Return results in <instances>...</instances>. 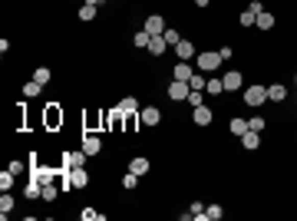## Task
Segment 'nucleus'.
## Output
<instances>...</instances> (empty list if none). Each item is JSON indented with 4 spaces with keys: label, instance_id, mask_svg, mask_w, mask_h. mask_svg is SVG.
Here are the masks:
<instances>
[{
    "label": "nucleus",
    "instance_id": "nucleus-1",
    "mask_svg": "<svg viewBox=\"0 0 297 221\" xmlns=\"http://www.w3.org/2000/svg\"><path fill=\"white\" fill-rule=\"evenodd\" d=\"M218 66H221V53H218V50H205V53H198V57H195V70L205 73V76L215 73Z\"/></svg>",
    "mask_w": 297,
    "mask_h": 221
},
{
    "label": "nucleus",
    "instance_id": "nucleus-2",
    "mask_svg": "<svg viewBox=\"0 0 297 221\" xmlns=\"http://www.w3.org/2000/svg\"><path fill=\"white\" fill-rule=\"evenodd\" d=\"M244 106H251V109L267 106V86H261V82H251V86H244Z\"/></svg>",
    "mask_w": 297,
    "mask_h": 221
},
{
    "label": "nucleus",
    "instance_id": "nucleus-3",
    "mask_svg": "<svg viewBox=\"0 0 297 221\" xmlns=\"http://www.w3.org/2000/svg\"><path fill=\"white\" fill-rule=\"evenodd\" d=\"M188 93H192V86H188L185 79H172V82L165 86V96H168L172 102H185V99H188Z\"/></svg>",
    "mask_w": 297,
    "mask_h": 221
},
{
    "label": "nucleus",
    "instance_id": "nucleus-4",
    "mask_svg": "<svg viewBox=\"0 0 297 221\" xmlns=\"http://www.w3.org/2000/svg\"><path fill=\"white\" fill-rule=\"evenodd\" d=\"M211 119H215V109H211V106H205V102L192 109V122H195L198 129H208V126H211Z\"/></svg>",
    "mask_w": 297,
    "mask_h": 221
},
{
    "label": "nucleus",
    "instance_id": "nucleus-5",
    "mask_svg": "<svg viewBox=\"0 0 297 221\" xmlns=\"http://www.w3.org/2000/svg\"><path fill=\"white\" fill-rule=\"evenodd\" d=\"M139 122H142L145 129H155L162 122V109L159 106H142L139 109Z\"/></svg>",
    "mask_w": 297,
    "mask_h": 221
},
{
    "label": "nucleus",
    "instance_id": "nucleus-6",
    "mask_svg": "<svg viewBox=\"0 0 297 221\" xmlns=\"http://www.w3.org/2000/svg\"><path fill=\"white\" fill-rule=\"evenodd\" d=\"M80 149L86 152L89 158H96L99 152H103V139H99L96 132H83V142H80Z\"/></svg>",
    "mask_w": 297,
    "mask_h": 221
},
{
    "label": "nucleus",
    "instance_id": "nucleus-7",
    "mask_svg": "<svg viewBox=\"0 0 297 221\" xmlns=\"http://www.w3.org/2000/svg\"><path fill=\"white\" fill-rule=\"evenodd\" d=\"M165 17H162V13H148L145 17V23H142V30L145 33H152V37H162V33H165Z\"/></svg>",
    "mask_w": 297,
    "mask_h": 221
},
{
    "label": "nucleus",
    "instance_id": "nucleus-8",
    "mask_svg": "<svg viewBox=\"0 0 297 221\" xmlns=\"http://www.w3.org/2000/svg\"><path fill=\"white\" fill-rule=\"evenodd\" d=\"M221 82H225V93H238V89H244V73L241 70H228L221 76Z\"/></svg>",
    "mask_w": 297,
    "mask_h": 221
},
{
    "label": "nucleus",
    "instance_id": "nucleus-9",
    "mask_svg": "<svg viewBox=\"0 0 297 221\" xmlns=\"http://www.w3.org/2000/svg\"><path fill=\"white\" fill-rule=\"evenodd\" d=\"M172 50H175V60H185V63H192V60L198 57V50H195V43H192V40H179V43H175Z\"/></svg>",
    "mask_w": 297,
    "mask_h": 221
},
{
    "label": "nucleus",
    "instance_id": "nucleus-10",
    "mask_svg": "<svg viewBox=\"0 0 297 221\" xmlns=\"http://www.w3.org/2000/svg\"><path fill=\"white\" fill-rule=\"evenodd\" d=\"M129 172H136V175L142 178V175H148V172H152V162H148L145 155H136V158H129Z\"/></svg>",
    "mask_w": 297,
    "mask_h": 221
},
{
    "label": "nucleus",
    "instance_id": "nucleus-11",
    "mask_svg": "<svg viewBox=\"0 0 297 221\" xmlns=\"http://www.w3.org/2000/svg\"><path fill=\"white\" fill-rule=\"evenodd\" d=\"M192 76H195V70H192V63H185V60H179V63H175L172 66V79H192Z\"/></svg>",
    "mask_w": 297,
    "mask_h": 221
},
{
    "label": "nucleus",
    "instance_id": "nucleus-12",
    "mask_svg": "<svg viewBox=\"0 0 297 221\" xmlns=\"http://www.w3.org/2000/svg\"><path fill=\"white\" fill-rule=\"evenodd\" d=\"M287 99V86L284 82H271L267 86V102H284Z\"/></svg>",
    "mask_w": 297,
    "mask_h": 221
},
{
    "label": "nucleus",
    "instance_id": "nucleus-13",
    "mask_svg": "<svg viewBox=\"0 0 297 221\" xmlns=\"http://www.w3.org/2000/svg\"><path fill=\"white\" fill-rule=\"evenodd\" d=\"M63 122V109H60V102H50L46 106V126L50 129H56Z\"/></svg>",
    "mask_w": 297,
    "mask_h": 221
},
{
    "label": "nucleus",
    "instance_id": "nucleus-14",
    "mask_svg": "<svg viewBox=\"0 0 297 221\" xmlns=\"http://www.w3.org/2000/svg\"><path fill=\"white\" fill-rule=\"evenodd\" d=\"M241 149L258 152V149H261V132H251V129H247V132L241 135Z\"/></svg>",
    "mask_w": 297,
    "mask_h": 221
},
{
    "label": "nucleus",
    "instance_id": "nucleus-15",
    "mask_svg": "<svg viewBox=\"0 0 297 221\" xmlns=\"http://www.w3.org/2000/svg\"><path fill=\"white\" fill-rule=\"evenodd\" d=\"M228 132L241 139V135L247 132V119H241V116H231V119H228Z\"/></svg>",
    "mask_w": 297,
    "mask_h": 221
},
{
    "label": "nucleus",
    "instance_id": "nucleus-16",
    "mask_svg": "<svg viewBox=\"0 0 297 221\" xmlns=\"http://www.w3.org/2000/svg\"><path fill=\"white\" fill-rule=\"evenodd\" d=\"M119 109H122L126 116H132V113H139V109H142V102H139L136 96H122V99H119Z\"/></svg>",
    "mask_w": 297,
    "mask_h": 221
},
{
    "label": "nucleus",
    "instance_id": "nucleus-17",
    "mask_svg": "<svg viewBox=\"0 0 297 221\" xmlns=\"http://www.w3.org/2000/svg\"><path fill=\"white\" fill-rule=\"evenodd\" d=\"M76 17H80L83 23H93V20L99 17V7H93V4H83L80 10H76Z\"/></svg>",
    "mask_w": 297,
    "mask_h": 221
},
{
    "label": "nucleus",
    "instance_id": "nucleus-18",
    "mask_svg": "<svg viewBox=\"0 0 297 221\" xmlns=\"http://www.w3.org/2000/svg\"><path fill=\"white\" fill-rule=\"evenodd\" d=\"M13 205H17V202H13V195H10V191H4V195H0V218H10V211H13Z\"/></svg>",
    "mask_w": 297,
    "mask_h": 221
},
{
    "label": "nucleus",
    "instance_id": "nucleus-19",
    "mask_svg": "<svg viewBox=\"0 0 297 221\" xmlns=\"http://www.w3.org/2000/svg\"><path fill=\"white\" fill-rule=\"evenodd\" d=\"M165 50H168L165 37H152V43H148V57H162Z\"/></svg>",
    "mask_w": 297,
    "mask_h": 221
},
{
    "label": "nucleus",
    "instance_id": "nucleus-20",
    "mask_svg": "<svg viewBox=\"0 0 297 221\" xmlns=\"http://www.w3.org/2000/svg\"><path fill=\"white\" fill-rule=\"evenodd\" d=\"M13 185H17V175H13L10 169H4V172H0V191H10Z\"/></svg>",
    "mask_w": 297,
    "mask_h": 221
},
{
    "label": "nucleus",
    "instance_id": "nucleus-21",
    "mask_svg": "<svg viewBox=\"0 0 297 221\" xmlns=\"http://www.w3.org/2000/svg\"><path fill=\"white\" fill-rule=\"evenodd\" d=\"M254 26H258V30H271V26H274V13L261 10V13H258V20H254Z\"/></svg>",
    "mask_w": 297,
    "mask_h": 221
},
{
    "label": "nucleus",
    "instance_id": "nucleus-22",
    "mask_svg": "<svg viewBox=\"0 0 297 221\" xmlns=\"http://www.w3.org/2000/svg\"><path fill=\"white\" fill-rule=\"evenodd\" d=\"M205 93H208V96H221V93H225L221 76H215V79H208V82H205Z\"/></svg>",
    "mask_w": 297,
    "mask_h": 221
},
{
    "label": "nucleus",
    "instance_id": "nucleus-23",
    "mask_svg": "<svg viewBox=\"0 0 297 221\" xmlns=\"http://www.w3.org/2000/svg\"><path fill=\"white\" fill-rule=\"evenodd\" d=\"M40 89H43V82H37V79L23 82V99H37V96H40Z\"/></svg>",
    "mask_w": 297,
    "mask_h": 221
},
{
    "label": "nucleus",
    "instance_id": "nucleus-24",
    "mask_svg": "<svg viewBox=\"0 0 297 221\" xmlns=\"http://www.w3.org/2000/svg\"><path fill=\"white\" fill-rule=\"evenodd\" d=\"M132 43H136V50H148V43H152V33H145V30H139L136 37H132Z\"/></svg>",
    "mask_w": 297,
    "mask_h": 221
},
{
    "label": "nucleus",
    "instance_id": "nucleus-25",
    "mask_svg": "<svg viewBox=\"0 0 297 221\" xmlns=\"http://www.w3.org/2000/svg\"><path fill=\"white\" fill-rule=\"evenodd\" d=\"M56 195H60V185H53V182H43V202H56Z\"/></svg>",
    "mask_w": 297,
    "mask_h": 221
},
{
    "label": "nucleus",
    "instance_id": "nucleus-26",
    "mask_svg": "<svg viewBox=\"0 0 297 221\" xmlns=\"http://www.w3.org/2000/svg\"><path fill=\"white\" fill-rule=\"evenodd\" d=\"M247 129H251V132H264L267 119H264V116H251V119H247Z\"/></svg>",
    "mask_w": 297,
    "mask_h": 221
},
{
    "label": "nucleus",
    "instance_id": "nucleus-27",
    "mask_svg": "<svg viewBox=\"0 0 297 221\" xmlns=\"http://www.w3.org/2000/svg\"><path fill=\"white\" fill-rule=\"evenodd\" d=\"M80 218L83 221H106L103 211H96V208H80Z\"/></svg>",
    "mask_w": 297,
    "mask_h": 221
},
{
    "label": "nucleus",
    "instance_id": "nucleus-28",
    "mask_svg": "<svg viewBox=\"0 0 297 221\" xmlns=\"http://www.w3.org/2000/svg\"><path fill=\"white\" fill-rule=\"evenodd\" d=\"M254 20H258V10H251V7H247V10H241L238 23H241V26H254Z\"/></svg>",
    "mask_w": 297,
    "mask_h": 221
},
{
    "label": "nucleus",
    "instance_id": "nucleus-29",
    "mask_svg": "<svg viewBox=\"0 0 297 221\" xmlns=\"http://www.w3.org/2000/svg\"><path fill=\"white\" fill-rule=\"evenodd\" d=\"M205 82H208V76L195 70V76H192V79H188V86H192V89H198V93H205Z\"/></svg>",
    "mask_w": 297,
    "mask_h": 221
},
{
    "label": "nucleus",
    "instance_id": "nucleus-30",
    "mask_svg": "<svg viewBox=\"0 0 297 221\" xmlns=\"http://www.w3.org/2000/svg\"><path fill=\"white\" fill-rule=\"evenodd\" d=\"M33 79H37V82H43V86H46V82L53 79V73H50V66H37V70H33Z\"/></svg>",
    "mask_w": 297,
    "mask_h": 221
},
{
    "label": "nucleus",
    "instance_id": "nucleus-31",
    "mask_svg": "<svg viewBox=\"0 0 297 221\" xmlns=\"http://www.w3.org/2000/svg\"><path fill=\"white\" fill-rule=\"evenodd\" d=\"M122 188H126V191L139 188V175H136V172H126V175H122Z\"/></svg>",
    "mask_w": 297,
    "mask_h": 221
},
{
    "label": "nucleus",
    "instance_id": "nucleus-32",
    "mask_svg": "<svg viewBox=\"0 0 297 221\" xmlns=\"http://www.w3.org/2000/svg\"><path fill=\"white\" fill-rule=\"evenodd\" d=\"M202 211H205V205H202V202H192V205H188V211H182V221H188V218L202 215Z\"/></svg>",
    "mask_w": 297,
    "mask_h": 221
},
{
    "label": "nucleus",
    "instance_id": "nucleus-33",
    "mask_svg": "<svg viewBox=\"0 0 297 221\" xmlns=\"http://www.w3.org/2000/svg\"><path fill=\"white\" fill-rule=\"evenodd\" d=\"M162 37H165V43H168V46H175V43L182 40V33L175 30V26H165V33H162Z\"/></svg>",
    "mask_w": 297,
    "mask_h": 221
},
{
    "label": "nucleus",
    "instance_id": "nucleus-34",
    "mask_svg": "<svg viewBox=\"0 0 297 221\" xmlns=\"http://www.w3.org/2000/svg\"><path fill=\"white\" fill-rule=\"evenodd\" d=\"M205 215H208V221H221L225 208H221V205H208V208H205Z\"/></svg>",
    "mask_w": 297,
    "mask_h": 221
},
{
    "label": "nucleus",
    "instance_id": "nucleus-35",
    "mask_svg": "<svg viewBox=\"0 0 297 221\" xmlns=\"http://www.w3.org/2000/svg\"><path fill=\"white\" fill-rule=\"evenodd\" d=\"M185 102H188V106L195 109V106H202L205 99H202V93H198V89H192V93H188V99H185Z\"/></svg>",
    "mask_w": 297,
    "mask_h": 221
},
{
    "label": "nucleus",
    "instance_id": "nucleus-36",
    "mask_svg": "<svg viewBox=\"0 0 297 221\" xmlns=\"http://www.w3.org/2000/svg\"><path fill=\"white\" fill-rule=\"evenodd\" d=\"M7 169H10L13 175H20V172H23V162H20V158H10V165H7Z\"/></svg>",
    "mask_w": 297,
    "mask_h": 221
},
{
    "label": "nucleus",
    "instance_id": "nucleus-37",
    "mask_svg": "<svg viewBox=\"0 0 297 221\" xmlns=\"http://www.w3.org/2000/svg\"><path fill=\"white\" fill-rule=\"evenodd\" d=\"M218 53H221V63H228V60L235 57V50H231V46H221V50H218Z\"/></svg>",
    "mask_w": 297,
    "mask_h": 221
},
{
    "label": "nucleus",
    "instance_id": "nucleus-38",
    "mask_svg": "<svg viewBox=\"0 0 297 221\" xmlns=\"http://www.w3.org/2000/svg\"><path fill=\"white\" fill-rule=\"evenodd\" d=\"M192 4L198 7V10H205V7H211V0H192Z\"/></svg>",
    "mask_w": 297,
    "mask_h": 221
},
{
    "label": "nucleus",
    "instance_id": "nucleus-39",
    "mask_svg": "<svg viewBox=\"0 0 297 221\" xmlns=\"http://www.w3.org/2000/svg\"><path fill=\"white\" fill-rule=\"evenodd\" d=\"M83 4H93V7H103L106 0H83Z\"/></svg>",
    "mask_w": 297,
    "mask_h": 221
},
{
    "label": "nucleus",
    "instance_id": "nucleus-40",
    "mask_svg": "<svg viewBox=\"0 0 297 221\" xmlns=\"http://www.w3.org/2000/svg\"><path fill=\"white\" fill-rule=\"evenodd\" d=\"M294 86H297V73H294Z\"/></svg>",
    "mask_w": 297,
    "mask_h": 221
},
{
    "label": "nucleus",
    "instance_id": "nucleus-41",
    "mask_svg": "<svg viewBox=\"0 0 297 221\" xmlns=\"http://www.w3.org/2000/svg\"><path fill=\"white\" fill-rule=\"evenodd\" d=\"M294 116H297V113H294Z\"/></svg>",
    "mask_w": 297,
    "mask_h": 221
}]
</instances>
